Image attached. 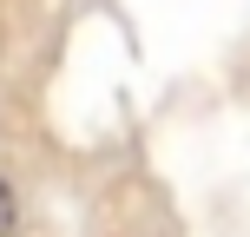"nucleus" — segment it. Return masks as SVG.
<instances>
[{
    "label": "nucleus",
    "instance_id": "1",
    "mask_svg": "<svg viewBox=\"0 0 250 237\" xmlns=\"http://www.w3.org/2000/svg\"><path fill=\"white\" fill-rule=\"evenodd\" d=\"M13 224H20V198H13L7 172H0V237H13Z\"/></svg>",
    "mask_w": 250,
    "mask_h": 237
}]
</instances>
